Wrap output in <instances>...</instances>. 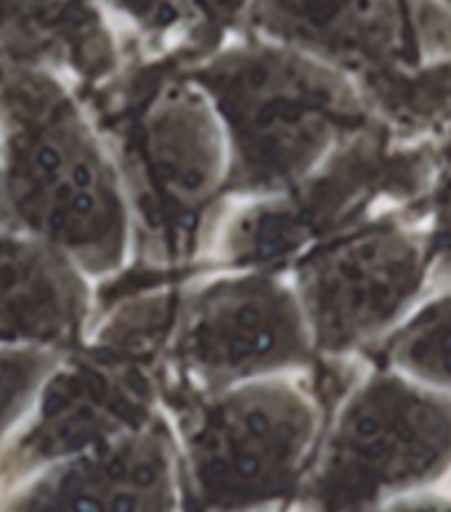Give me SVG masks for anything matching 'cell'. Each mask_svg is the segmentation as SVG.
<instances>
[{"instance_id":"6da1fadb","label":"cell","mask_w":451,"mask_h":512,"mask_svg":"<svg viewBox=\"0 0 451 512\" xmlns=\"http://www.w3.org/2000/svg\"><path fill=\"white\" fill-rule=\"evenodd\" d=\"M8 229L72 258L93 282L133 266V218L91 109L43 64L0 62Z\"/></svg>"},{"instance_id":"7a4b0ae2","label":"cell","mask_w":451,"mask_h":512,"mask_svg":"<svg viewBox=\"0 0 451 512\" xmlns=\"http://www.w3.org/2000/svg\"><path fill=\"white\" fill-rule=\"evenodd\" d=\"M133 218V266L160 279L205 274L231 207L229 144L189 72L141 77L93 107Z\"/></svg>"},{"instance_id":"3957f363","label":"cell","mask_w":451,"mask_h":512,"mask_svg":"<svg viewBox=\"0 0 451 512\" xmlns=\"http://www.w3.org/2000/svg\"><path fill=\"white\" fill-rule=\"evenodd\" d=\"M229 144V199L282 194L375 125L361 85L274 40L229 46L186 69Z\"/></svg>"},{"instance_id":"277c9868","label":"cell","mask_w":451,"mask_h":512,"mask_svg":"<svg viewBox=\"0 0 451 512\" xmlns=\"http://www.w3.org/2000/svg\"><path fill=\"white\" fill-rule=\"evenodd\" d=\"M332 404L314 375L168 393L186 512H290Z\"/></svg>"},{"instance_id":"5b68a950","label":"cell","mask_w":451,"mask_h":512,"mask_svg":"<svg viewBox=\"0 0 451 512\" xmlns=\"http://www.w3.org/2000/svg\"><path fill=\"white\" fill-rule=\"evenodd\" d=\"M451 478V393L361 361L290 512H375Z\"/></svg>"},{"instance_id":"8992f818","label":"cell","mask_w":451,"mask_h":512,"mask_svg":"<svg viewBox=\"0 0 451 512\" xmlns=\"http://www.w3.org/2000/svg\"><path fill=\"white\" fill-rule=\"evenodd\" d=\"M433 162L436 149L406 144L375 123L287 192L231 202L205 271L290 274L303 255L327 239L385 210H417Z\"/></svg>"},{"instance_id":"52a82bcc","label":"cell","mask_w":451,"mask_h":512,"mask_svg":"<svg viewBox=\"0 0 451 512\" xmlns=\"http://www.w3.org/2000/svg\"><path fill=\"white\" fill-rule=\"evenodd\" d=\"M322 364L290 276L253 268L205 271L184 284L165 396L316 375Z\"/></svg>"},{"instance_id":"ba28073f","label":"cell","mask_w":451,"mask_h":512,"mask_svg":"<svg viewBox=\"0 0 451 512\" xmlns=\"http://www.w3.org/2000/svg\"><path fill=\"white\" fill-rule=\"evenodd\" d=\"M287 276L322 361H361L430 295L420 213L385 210L316 245Z\"/></svg>"},{"instance_id":"9c48e42d","label":"cell","mask_w":451,"mask_h":512,"mask_svg":"<svg viewBox=\"0 0 451 512\" xmlns=\"http://www.w3.org/2000/svg\"><path fill=\"white\" fill-rule=\"evenodd\" d=\"M6 512H186L168 414L112 444L51 462Z\"/></svg>"},{"instance_id":"30bf717a","label":"cell","mask_w":451,"mask_h":512,"mask_svg":"<svg viewBox=\"0 0 451 512\" xmlns=\"http://www.w3.org/2000/svg\"><path fill=\"white\" fill-rule=\"evenodd\" d=\"M260 38L298 48L367 83L417 67L398 0H255Z\"/></svg>"},{"instance_id":"8fae6325","label":"cell","mask_w":451,"mask_h":512,"mask_svg":"<svg viewBox=\"0 0 451 512\" xmlns=\"http://www.w3.org/2000/svg\"><path fill=\"white\" fill-rule=\"evenodd\" d=\"M93 279L75 260L22 231H0V345L77 351L93 327Z\"/></svg>"},{"instance_id":"7c38bea8","label":"cell","mask_w":451,"mask_h":512,"mask_svg":"<svg viewBox=\"0 0 451 512\" xmlns=\"http://www.w3.org/2000/svg\"><path fill=\"white\" fill-rule=\"evenodd\" d=\"M361 361L380 364L414 383L451 393V287L430 292Z\"/></svg>"},{"instance_id":"4fadbf2b","label":"cell","mask_w":451,"mask_h":512,"mask_svg":"<svg viewBox=\"0 0 451 512\" xmlns=\"http://www.w3.org/2000/svg\"><path fill=\"white\" fill-rule=\"evenodd\" d=\"M62 359V353L54 351L0 345V438L35 412L40 393Z\"/></svg>"},{"instance_id":"5bb4252c","label":"cell","mask_w":451,"mask_h":512,"mask_svg":"<svg viewBox=\"0 0 451 512\" xmlns=\"http://www.w3.org/2000/svg\"><path fill=\"white\" fill-rule=\"evenodd\" d=\"M430 253V292L451 287V144L436 149V162L420 205Z\"/></svg>"},{"instance_id":"9a60e30c","label":"cell","mask_w":451,"mask_h":512,"mask_svg":"<svg viewBox=\"0 0 451 512\" xmlns=\"http://www.w3.org/2000/svg\"><path fill=\"white\" fill-rule=\"evenodd\" d=\"M375 512H451V494L441 491H420L409 497H398L388 505L377 507Z\"/></svg>"},{"instance_id":"2e32d148","label":"cell","mask_w":451,"mask_h":512,"mask_svg":"<svg viewBox=\"0 0 451 512\" xmlns=\"http://www.w3.org/2000/svg\"><path fill=\"white\" fill-rule=\"evenodd\" d=\"M8 229V215H6V199H3V160H0V231Z\"/></svg>"},{"instance_id":"e0dca14e","label":"cell","mask_w":451,"mask_h":512,"mask_svg":"<svg viewBox=\"0 0 451 512\" xmlns=\"http://www.w3.org/2000/svg\"><path fill=\"white\" fill-rule=\"evenodd\" d=\"M436 6L444 11V16L451 22V0H436Z\"/></svg>"}]
</instances>
